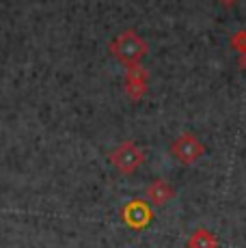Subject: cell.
<instances>
[{"instance_id": "cell-1", "label": "cell", "mask_w": 246, "mask_h": 248, "mask_svg": "<svg viewBox=\"0 0 246 248\" xmlns=\"http://www.w3.org/2000/svg\"><path fill=\"white\" fill-rule=\"evenodd\" d=\"M110 54L115 56L119 63H123L125 67H132V65H138L140 59L147 54V41L134 31V28H127L121 35H117L115 39L108 46Z\"/></svg>"}, {"instance_id": "cell-2", "label": "cell", "mask_w": 246, "mask_h": 248, "mask_svg": "<svg viewBox=\"0 0 246 248\" xmlns=\"http://www.w3.org/2000/svg\"><path fill=\"white\" fill-rule=\"evenodd\" d=\"M108 160L121 175H134L145 164V151L134 140H123L110 151Z\"/></svg>"}, {"instance_id": "cell-3", "label": "cell", "mask_w": 246, "mask_h": 248, "mask_svg": "<svg viewBox=\"0 0 246 248\" xmlns=\"http://www.w3.org/2000/svg\"><path fill=\"white\" fill-rule=\"evenodd\" d=\"M205 154V145H203L192 132H182L171 142V155L182 164H195L199 158Z\"/></svg>"}, {"instance_id": "cell-4", "label": "cell", "mask_w": 246, "mask_h": 248, "mask_svg": "<svg viewBox=\"0 0 246 248\" xmlns=\"http://www.w3.org/2000/svg\"><path fill=\"white\" fill-rule=\"evenodd\" d=\"M149 89V71L143 65H132L125 71V93L132 102H138L147 95Z\"/></svg>"}, {"instance_id": "cell-5", "label": "cell", "mask_w": 246, "mask_h": 248, "mask_svg": "<svg viewBox=\"0 0 246 248\" xmlns=\"http://www.w3.org/2000/svg\"><path fill=\"white\" fill-rule=\"evenodd\" d=\"M121 216H123V222H125L130 229H134V231H140V229H145L151 222V218H154V212H151V207L145 201H140V199H134V201H130L125 207L121 209Z\"/></svg>"}, {"instance_id": "cell-6", "label": "cell", "mask_w": 246, "mask_h": 248, "mask_svg": "<svg viewBox=\"0 0 246 248\" xmlns=\"http://www.w3.org/2000/svg\"><path fill=\"white\" fill-rule=\"evenodd\" d=\"M145 194H147V199H149L151 205L160 207V205H167V203L175 197V190H173V186L169 184V181H164V179H154V181H151V184L147 186Z\"/></svg>"}, {"instance_id": "cell-7", "label": "cell", "mask_w": 246, "mask_h": 248, "mask_svg": "<svg viewBox=\"0 0 246 248\" xmlns=\"http://www.w3.org/2000/svg\"><path fill=\"white\" fill-rule=\"evenodd\" d=\"M188 248H218V237L210 229L199 227L188 237Z\"/></svg>"}, {"instance_id": "cell-8", "label": "cell", "mask_w": 246, "mask_h": 248, "mask_svg": "<svg viewBox=\"0 0 246 248\" xmlns=\"http://www.w3.org/2000/svg\"><path fill=\"white\" fill-rule=\"evenodd\" d=\"M229 44H231V47H235L240 54H246V31L233 32V35H231V39H229Z\"/></svg>"}, {"instance_id": "cell-9", "label": "cell", "mask_w": 246, "mask_h": 248, "mask_svg": "<svg viewBox=\"0 0 246 248\" xmlns=\"http://www.w3.org/2000/svg\"><path fill=\"white\" fill-rule=\"evenodd\" d=\"M240 67L246 69V54H240Z\"/></svg>"}, {"instance_id": "cell-10", "label": "cell", "mask_w": 246, "mask_h": 248, "mask_svg": "<svg viewBox=\"0 0 246 248\" xmlns=\"http://www.w3.org/2000/svg\"><path fill=\"white\" fill-rule=\"evenodd\" d=\"M218 2H222L225 7H231V4H235V0H218Z\"/></svg>"}]
</instances>
